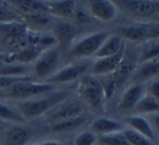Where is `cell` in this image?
<instances>
[{
	"label": "cell",
	"mask_w": 159,
	"mask_h": 145,
	"mask_svg": "<svg viewBox=\"0 0 159 145\" xmlns=\"http://www.w3.org/2000/svg\"><path fill=\"white\" fill-rule=\"evenodd\" d=\"M81 98L93 108H102L105 101L104 91L99 81L94 75H85L81 79L79 85Z\"/></svg>",
	"instance_id": "6da1fadb"
},
{
	"label": "cell",
	"mask_w": 159,
	"mask_h": 145,
	"mask_svg": "<svg viewBox=\"0 0 159 145\" xmlns=\"http://www.w3.org/2000/svg\"><path fill=\"white\" fill-rule=\"evenodd\" d=\"M55 88V85L50 83H34L32 81H24L12 85L7 88V95L12 98H27V97L38 96L46 94Z\"/></svg>",
	"instance_id": "7a4b0ae2"
},
{
	"label": "cell",
	"mask_w": 159,
	"mask_h": 145,
	"mask_svg": "<svg viewBox=\"0 0 159 145\" xmlns=\"http://www.w3.org/2000/svg\"><path fill=\"white\" fill-rule=\"evenodd\" d=\"M124 12L136 18H150L158 12L159 5L157 1L146 0H120L116 1Z\"/></svg>",
	"instance_id": "3957f363"
},
{
	"label": "cell",
	"mask_w": 159,
	"mask_h": 145,
	"mask_svg": "<svg viewBox=\"0 0 159 145\" xmlns=\"http://www.w3.org/2000/svg\"><path fill=\"white\" fill-rule=\"evenodd\" d=\"M108 37L106 32H98L81 40L71 50V55L75 57H89L94 56L99 49L105 40Z\"/></svg>",
	"instance_id": "277c9868"
},
{
	"label": "cell",
	"mask_w": 159,
	"mask_h": 145,
	"mask_svg": "<svg viewBox=\"0 0 159 145\" xmlns=\"http://www.w3.org/2000/svg\"><path fill=\"white\" fill-rule=\"evenodd\" d=\"M59 51L56 48H49L43 51L42 55L36 59L34 72L37 77H47L57 69L59 64Z\"/></svg>",
	"instance_id": "5b68a950"
},
{
	"label": "cell",
	"mask_w": 159,
	"mask_h": 145,
	"mask_svg": "<svg viewBox=\"0 0 159 145\" xmlns=\"http://www.w3.org/2000/svg\"><path fill=\"white\" fill-rule=\"evenodd\" d=\"M61 101L60 96L47 97V98L33 99V101H23L19 104V109L21 111V116L26 118H33V117L39 116L44 114L47 109L52 107L57 103Z\"/></svg>",
	"instance_id": "8992f818"
},
{
	"label": "cell",
	"mask_w": 159,
	"mask_h": 145,
	"mask_svg": "<svg viewBox=\"0 0 159 145\" xmlns=\"http://www.w3.org/2000/svg\"><path fill=\"white\" fill-rule=\"evenodd\" d=\"M124 53H125V44L120 49L119 53H117L116 55L97 59V61L92 67V74L102 77V75H108L115 73V71L118 69V67L120 66L122 59H123Z\"/></svg>",
	"instance_id": "52a82bcc"
},
{
	"label": "cell",
	"mask_w": 159,
	"mask_h": 145,
	"mask_svg": "<svg viewBox=\"0 0 159 145\" xmlns=\"http://www.w3.org/2000/svg\"><path fill=\"white\" fill-rule=\"evenodd\" d=\"M87 68H89V63H86V62L69 66L66 68L62 69L58 73L53 74L51 77H48L47 83H50L53 85L55 83H64V82L73 81V80L81 77L87 70Z\"/></svg>",
	"instance_id": "ba28073f"
},
{
	"label": "cell",
	"mask_w": 159,
	"mask_h": 145,
	"mask_svg": "<svg viewBox=\"0 0 159 145\" xmlns=\"http://www.w3.org/2000/svg\"><path fill=\"white\" fill-rule=\"evenodd\" d=\"M91 14L97 20L109 22L116 16V7L109 0H93L89 3Z\"/></svg>",
	"instance_id": "9c48e42d"
},
{
	"label": "cell",
	"mask_w": 159,
	"mask_h": 145,
	"mask_svg": "<svg viewBox=\"0 0 159 145\" xmlns=\"http://www.w3.org/2000/svg\"><path fill=\"white\" fill-rule=\"evenodd\" d=\"M144 95H145V87L143 84H133L123 93L118 108L121 111H129L131 109H134L137 101Z\"/></svg>",
	"instance_id": "30bf717a"
},
{
	"label": "cell",
	"mask_w": 159,
	"mask_h": 145,
	"mask_svg": "<svg viewBox=\"0 0 159 145\" xmlns=\"http://www.w3.org/2000/svg\"><path fill=\"white\" fill-rule=\"evenodd\" d=\"M53 34L55 40L62 47H68L72 43L77 34V29L72 23L66 21H58L53 24Z\"/></svg>",
	"instance_id": "8fae6325"
},
{
	"label": "cell",
	"mask_w": 159,
	"mask_h": 145,
	"mask_svg": "<svg viewBox=\"0 0 159 145\" xmlns=\"http://www.w3.org/2000/svg\"><path fill=\"white\" fill-rule=\"evenodd\" d=\"M158 71L159 61L158 58H156L154 60H149V61L139 63V67L133 71L131 77H132V80L135 84H142V82L145 81V80L156 77L158 74Z\"/></svg>",
	"instance_id": "7c38bea8"
},
{
	"label": "cell",
	"mask_w": 159,
	"mask_h": 145,
	"mask_svg": "<svg viewBox=\"0 0 159 145\" xmlns=\"http://www.w3.org/2000/svg\"><path fill=\"white\" fill-rule=\"evenodd\" d=\"M124 46V42L120 35H108V37L105 40V42L102 44L94 57L96 59H100V58H106L110 57V56L116 55L119 53L120 49Z\"/></svg>",
	"instance_id": "4fadbf2b"
},
{
	"label": "cell",
	"mask_w": 159,
	"mask_h": 145,
	"mask_svg": "<svg viewBox=\"0 0 159 145\" xmlns=\"http://www.w3.org/2000/svg\"><path fill=\"white\" fill-rule=\"evenodd\" d=\"M10 3L18 9L20 14L48 13L47 3L43 2V1H36V0H12V1H10Z\"/></svg>",
	"instance_id": "5bb4252c"
},
{
	"label": "cell",
	"mask_w": 159,
	"mask_h": 145,
	"mask_svg": "<svg viewBox=\"0 0 159 145\" xmlns=\"http://www.w3.org/2000/svg\"><path fill=\"white\" fill-rule=\"evenodd\" d=\"M126 123L131 127V129L134 130L135 132L142 134L145 138H149L152 142L156 143V133H155L154 129H152V123H149L145 118L139 116H133L129 117L126 119Z\"/></svg>",
	"instance_id": "9a60e30c"
},
{
	"label": "cell",
	"mask_w": 159,
	"mask_h": 145,
	"mask_svg": "<svg viewBox=\"0 0 159 145\" xmlns=\"http://www.w3.org/2000/svg\"><path fill=\"white\" fill-rule=\"evenodd\" d=\"M47 3L48 13L60 18H70L75 12V2L71 0H59V1H49Z\"/></svg>",
	"instance_id": "2e32d148"
},
{
	"label": "cell",
	"mask_w": 159,
	"mask_h": 145,
	"mask_svg": "<svg viewBox=\"0 0 159 145\" xmlns=\"http://www.w3.org/2000/svg\"><path fill=\"white\" fill-rule=\"evenodd\" d=\"M21 18L27 29H32L33 31L48 29L51 24V19L48 13L21 14Z\"/></svg>",
	"instance_id": "e0dca14e"
},
{
	"label": "cell",
	"mask_w": 159,
	"mask_h": 145,
	"mask_svg": "<svg viewBox=\"0 0 159 145\" xmlns=\"http://www.w3.org/2000/svg\"><path fill=\"white\" fill-rule=\"evenodd\" d=\"M92 128L96 133H99L102 135H107V134H112L116 132H121L122 124L118 121L111 120L108 118H99L96 119L92 123Z\"/></svg>",
	"instance_id": "ac0fdd59"
},
{
	"label": "cell",
	"mask_w": 159,
	"mask_h": 145,
	"mask_svg": "<svg viewBox=\"0 0 159 145\" xmlns=\"http://www.w3.org/2000/svg\"><path fill=\"white\" fill-rule=\"evenodd\" d=\"M82 112H83L82 105H80L76 101L68 103V104H64L62 107L57 109V111L53 112L52 120H55L57 122V121H61L64 120V119L74 118V117L81 116Z\"/></svg>",
	"instance_id": "d6986e66"
},
{
	"label": "cell",
	"mask_w": 159,
	"mask_h": 145,
	"mask_svg": "<svg viewBox=\"0 0 159 145\" xmlns=\"http://www.w3.org/2000/svg\"><path fill=\"white\" fill-rule=\"evenodd\" d=\"M30 138L29 132L21 127H13L5 134V145H23Z\"/></svg>",
	"instance_id": "ffe728a7"
},
{
	"label": "cell",
	"mask_w": 159,
	"mask_h": 145,
	"mask_svg": "<svg viewBox=\"0 0 159 145\" xmlns=\"http://www.w3.org/2000/svg\"><path fill=\"white\" fill-rule=\"evenodd\" d=\"M159 55V43L158 40H148L144 43L141 49V54L139 57V64L143 62L154 60L158 58Z\"/></svg>",
	"instance_id": "44dd1931"
},
{
	"label": "cell",
	"mask_w": 159,
	"mask_h": 145,
	"mask_svg": "<svg viewBox=\"0 0 159 145\" xmlns=\"http://www.w3.org/2000/svg\"><path fill=\"white\" fill-rule=\"evenodd\" d=\"M119 32L122 36L133 42L137 40H147L148 26L145 25H132V26H125L119 29Z\"/></svg>",
	"instance_id": "7402d4cb"
},
{
	"label": "cell",
	"mask_w": 159,
	"mask_h": 145,
	"mask_svg": "<svg viewBox=\"0 0 159 145\" xmlns=\"http://www.w3.org/2000/svg\"><path fill=\"white\" fill-rule=\"evenodd\" d=\"M27 31L29 29L23 22L0 23V38L21 35V34L26 33Z\"/></svg>",
	"instance_id": "603a6c76"
},
{
	"label": "cell",
	"mask_w": 159,
	"mask_h": 145,
	"mask_svg": "<svg viewBox=\"0 0 159 145\" xmlns=\"http://www.w3.org/2000/svg\"><path fill=\"white\" fill-rule=\"evenodd\" d=\"M86 118L84 116H77L74 118H69L64 119L61 121H57L52 124V131L55 132H66V131H72V130L77 129L79 127L83 124L85 122Z\"/></svg>",
	"instance_id": "cb8c5ba5"
},
{
	"label": "cell",
	"mask_w": 159,
	"mask_h": 145,
	"mask_svg": "<svg viewBox=\"0 0 159 145\" xmlns=\"http://www.w3.org/2000/svg\"><path fill=\"white\" fill-rule=\"evenodd\" d=\"M26 73L27 68L24 64L0 61V77H23Z\"/></svg>",
	"instance_id": "d4e9b609"
},
{
	"label": "cell",
	"mask_w": 159,
	"mask_h": 145,
	"mask_svg": "<svg viewBox=\"0 0 159 145\" xmlns=\"http://www.w3.org/2000/svg\"><path fill=\"white\" fill-rule=\"evenodd\" d=\"M134 109L137 112H146V114H157L159 110L158 99L150 96L149 94H145L135 105Z\"/></svg>",
	"instance_id": "484cf974"
},
{
	"label": "cell",
	"mask_w": 159,
	"mask_h": 145,
	"mask_svg": "<svg viewBox=\"0 0 159 145\" xmlns=\"http://www.w3.org/2000/svg\"><path fill=\"white\" fill-rule=\"evenodd\" d=\"M133 71H134V66H133V63L131 61L125 60L123 57L120 66L118 67V69L115 71V73H112L113 80H115L117 87L121 85V84H123L124 81H126V79L132 74Z\"/></svg>",
	"instance_id": "4316f807"
},
{
	"label": "cell",
	"mask_w": 159,
	"mask_h": 145,
	"mask_svg": "<svg viewBox=\"0 0 159 145\" xmlns=\"http://www.w3.org/2000/svg\"><path fill=\"white\" fill-rule=\"evenodd\" d=\"M98 81H99L102 88L104 91V96L105 99H110L112 97L113 93H115L117 85H116V82L113 80L112 74H108V75H102V77H97Z\"/></svg>",
	"instance_id": "83f0119b"
},
{
	"label": "cell",
	"mask_w": 159,
	"mask_h": 145,
	"mask_svg": "<svg viewBox=\"0 0 159 145\" xmlns=\"http://www.w3.org/2000/svg\"><path fill=\"white\" fill-rule=\"evenodd\" d=\"M123 134L131 145H156V143L152 142L149 138H145L144 135L137 133L132 129L124 130Z\"/></svg>",
	"instance_id": "f1b7e54d"
},
{
	"label": "cell",
	"mask_w": 159,
	"mask_h": 145,
	"mask_svg": "<svg viewBox=\"0 0 159 145\" xmlns=\"http://www.w3.org/2000/svg\"><path fill=\"white\" fill-rule=\"evenodd\" d=\"M99 142L102 145H131L125 138L123 132H116L112 134L102 135L99 138Z\"/></svg>",
	"instance_id": "f546056e"
},
{
	"label": "cell",
	"mask_w": 159,
	"mask_h": 145,
	"mask_svg": "<svg viewBox=\"0 0 159 145\" xmlns=\"http://www.w3.org/2000/svg\"><path fill=\"white\" fill-rule=\"evenodd\" d=\"M9 22H23L21 14L19 12H14L8 6L0 5V23Z\"/></svg>",
	"instance_id": "4dcf8cb0"
},
{
	"label": "cell",
	"mask_w": 159,
	"mask_h": 145,
	"mask_svg": "<svg viewBox=\"0 0 159 145\" xmlns=\"http://www.w3.org/2000/svg\"><path fill=\"white\" fill-rule=\"evenodd\" d=\"M0 120H10L16 122H23L24 119L21 114L16 112L14 109L10 108L5 104H0Z\"/></svg>",
	"instance_id": "1f68e13d"
},
{
	"label": "cell",
	"mask_w": 159,
	"mask_h": 145,
	"mask_svg": "<svg viewBox=\"0 0 159 145\" xmlns=\"http://www.w3.org/2000/svg\"><path fill=\"white\" fill-rule=\"evenodd\" d=\"M24 81H31V77H27V75H23V77H0V90L1 88H9L14 84Z\"/></svg>",
	"instance_id": "d6a6232c"
},
{
	"label": "cell",
	"mask_w": 159,
	"mask_h": 145,
	"mask_svg": "<svg viewBox=\"0 0 159 145\" xmlns=\"http://www.w3.org/2000/svg\"><path fill=\"white\" fill-rule=\"evenodd\" d=\"M96 142V136L91 132H83L75 138V145H94Z\"/></svg>",
	"instance_id": "836d02e7"
},
{
	"label": "cell",
	"mask_w": 159,
	"mask_h": 145,
	"mask_svg": "<svg viewBox=\"0 0 159 145\" xmlns=\"http://www.w3.org/2000/svg\"><path fill=\"white\" fill-rule=\"evenodd\" d=\"M148 94L150 96L155 97L156 99H158L159 97V83H158V80H154V81L150 82L149 84V93Z\"/></svg>",
	"instance_id": "e575fe53"
},
{
	"label": "cell",
	"mask_w": 159,
	"mask_h": 145,
	"mask_svg": "<svg viewBox=\"0 0 159 145\" xmlns=\"http://www.w3.org/2000/svg\"><path fill=\"white\" fill-rule=\"evenodd\" d=\"M75 19L81 23H87L89 21V14L86 13L84 10H79V11L74 12Z\"/></svg>",
	"instance_id": "d590c367"
},
{
	"label": "cell",
	"mask_w": 159,
	"mask_h": 145,
	"mask_svg": "<svg viewBox=\"0 0 159 145\" xmlns=\"http://www.w3.org/2000/svg\"><path fill=\"white\" fill-rule=\"evenodd\" d=\"M35 145H66V144L60 143V142H56V141H46V142L38 143V144H35Z\"/></svg>",
	"instance_id": "8d00e7d4"
},
{
	"label": "cell",
	"mask_w": 159,
	"mask_h": 145,
	"mask_svg": "<svg viewBox=\"0 0 159 145\" xmlns=\"http://www.w3.org/2000/svg\"><path fill=\"white\" fill-rule=\"evenodd\" d=\"M6 54H2V53H0V61H5L6 59Z\"/></svg>",
	"instance_id": "74e56055"
},
{
	"label": "cell",
	"mask_w": 159,
	"mask_h": 145,
	"mask_svg": "<svg viewBox=\"0 0 159 145\" xmlns=\"http://www.w3.org/2000/svg\"><path fill=\"white\" fill-rule=\"evenodd\" d=\"M1 97H3V93L1 92V90H0V98H1Z\"/></svg>",
	"instance_id": "f35d334b"
},
{
	"label": "cell",
	"mask_w": 159,
	"mask_h": 145,
	"mask_svg": "<svg viewBox=\"0 0 159 145\" xmlns=\"http://www.w3.org/2000/svg\"><path fill=\"white\" fill-rule=\"evenodd\" d=\"M1 50H2V49H1V47H0V51H1Z\"/></svg>",
	"instance_id": "ab89813d"
},
{
	"label": "cell",
	"mask_w": 159,
	"mask_h": 145,
	"mask_svg": "<svg viewBox=\"0 0 159 145\" xmlns=\"http://www.w3.org/2000/svg\"><path fill=\"white\" fill-rule=\"evenodd\" d=\"M0 145H1V143H0Z\"/></svg>",
	"instance_id": "60d3db41"
}]
</instances>
